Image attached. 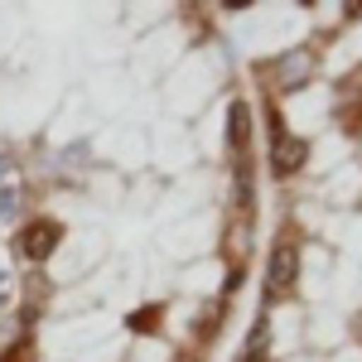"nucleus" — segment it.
<instances>
[{
	"mask_svg": "<svg viewBox=\"0 0 362 362\" xmlns=\"http://www.w3.org/2000/svg\"><path fill=\"white\" fill-rule=\"evenodd\" d=\"M300 280H305V237L295 223H280V232L271 237L266 276H261V309L290 305L300 295Z\"/></svg>",
	"mask_w": 362,
	"mask_h": 362,
	"instance_id": "nucleus-1",
	"label": "nucleus"
},
{
	"mask_svg": "<svg viewBox=\"0 0 362 362\" xmlns=\"http://www.w3.org/2000/svg\"><path fill=\"white\" fill-rule=\"evenodd\" d=\"M314 78H319V49H309V44H300V49H285V54H276L271 63H266L271 102H280V97H290V92L309 87Z\"/></svg>",
	"mask_w": 362,
	"mask_h": 362,
	"instance_id": "nucleus-2",
	"label": "nucleus"
},
{
	"mask_svg": "<svg viewBox=\"0 0 362 362\" xmlns=\"http://www.w3.org/2000/svg\"><path fill=\"white\" fill-rule=\"evenodd\" d=\"M309 160H314V140L305 136V131H285V136L266 140V169H271V179L276 184H290V179H300L309 169Z\"/></svg>",
	"mask_w": 362,
	"mask_h": 362,
	"instance_id": "nucleus-3",
	"label": "nucleus"
},
{
	"mask_svg": "<svg viewBox=\"0 0 362 362\" xmlns=\"http://www.w3.org/2000/svg\"><path fill=\"white\" fill-rule=\"evenodd\" d=\"M58 247H63V223L54 218H29L25 227H15V242H10L15 261H29V266H44Z\"/></svg>",
	"mask_w": 362,
	"mask_h": 362,
	"instance_id": "nucleus-4",
	"label": "nucleus"
},
{
	"mask_svg": "<svg viewBox=\"0 0 362 362\" xmlns=\"http://www.w3.org/2000/svg\"><path fill=\"white\" fill-rule=\"evenodd\" d=\"M223 136H227V155H232V160H247L251 155V145H256V112H251L247 97H232V102H227Z\"/></svg>",
	"mask_w": 362,
	"mask_h": 362,
	"instance_id": "nucleus-5",
	"label": "nucleus"
},
{
	"mask_svg": "<svg viewBox=\"0 0 362 362\" xmlns=\"http://www.w3.org/2000/svg\"><path fill=\"white\" fill-rule=\"evenodd\" d=\"M334 121L348 131V136H362V63H358V73H348V78L338 83Z\"/></svg>",
	"mask_w": 362,
	"mask_h": 362,
	"instance_id": "nucleus-6",
	"label": "nucleus"
},
{
	"mask_svg": "<svg viewBox=\"0 0 362 362\" xmlns=\"http://www.w3.org/2000/svg\"><path fill=\"white\" fill-rule=\"evenodd\" d=\"M232 218L256 223V160H232Z\"/></svg>",
	"mask_w": 362,
	"mask_h": 362,
	"instance_id": "nucleus-7",
	"label": "nucleus"
},
{
	"mask_svg": "<svg viewBox=\"0 0 362 362\" xmlns=\"http://www.w3.org/2000/svg\"><path fill=\"white\" fill-rule=\"evenodd\" d=\"M276 329H271V309H261L256 314V324L247 329V338H242V353L232 362H276Z\"/></svg>",
	"mask_w": 362,
	"mask_h": 362,
	"instance_id": "nucleus-8",
	"label": "nucleus"
},
{
	"mask_svg": "<svg viewBox=\"0 0 362 362\" xmlns=\"http://www.w3.org/2000/svg\"><path fill=\"white\" fill-rule=\"evenodd\" d=\"M20 213H25V184L15 169H0V218L20 223Z\"/></svg>",
	"mask_w": 362,
	"mask_h": 362,
	"instance_id": "nucleus-9",
	"label": "nucleus"
},
{
	"mask_svg": "<svg viewBox=\"0 0 362 362\" xmlns=\"http://www.w3.org/2000/svg\"><path fill=\"white\" fill-rule=\"evenodd\" d=\"M160 319H165V305H145L126 319V329L131 334H160Z\"/></svg>",
	"mask_w": 362,
	"mask_h": 362,
	"instance_id": "nucleus-10",
	"label": "nucleus"
},
{
	"mask_svg": "<svg viewBox=\"0 0 362 362\" xmlns=\"http://www.w3.org/2000/svg\"><path fill=\"white\" fill-rule=\"evenodd\" d=\"M34 358V338H29V329L20 338H15V348H10V353H5V362H29Z\"/></svg>",
	"mask_w": 362,
	"mask_h": 362,
	"instance_id": "nucleus-11",
	"label": "nucleus"
},
{
	"mask_svg": "<svg viewBox=\"0 0 362 362\" xmlns=\"http://www.w3.org/2000/svg\"><path fill=\"white\" fill-rule=\"evenodd\" d=\"M242 285H247V266H232V271H227V280H223V300H232Z\"/></svg>",
	"mask_w": 362,
	"mask_h": 362,
	"instance_id": "nucleus-12",
	"label": "nucleus"
},
{
	"mask_svg": "<svg viewBox=\"0 0 362 362\" xmlns=\"http://www.w3.org/2000/svg\"><path fill=\"white\" fill-rule=\"evenodd\" d=\"M251 0H223V15H247Z\"/></svg>",
	"mask_w": 362,
	"mask_h": 362,
	"instance_id": "nucleus-13",
	"label": "nucleus"
},
{
	"mask_svg": "<svg viewBox=\"0 0 362 362\" xmlns=\"http://www.w3.org/2000/svg\"><path fill=\"white\" fill-rule=\"evenodd\" d=\"M10 305V271H0V309Z\"/></svg>",
	"mask_w": 362,
	"mask_h": 362,
	"instance_id": "nucleus-14",
	"label": "nucleus"
}]
</instances>
